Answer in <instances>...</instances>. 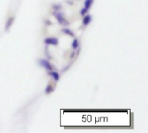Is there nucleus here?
Listing matches in <instances>:
<instances>
[{
  "label": "nucleus",
  "instance_id": "6e6552de",
  "mask_svg": "<svg viewBox=\"0 0 148 133\" xmlns=\"http://www.w3.org/2000/svg\"><path fill=\"white\" fill-rule=\"evenodd\" d=\"M62 32H63V33H65L66 35H69V36H74V35H74V33H73L69 29H67V28L62 29Z\"/></svg>",
  "mask_w": 148,
  "mask_h": 133
},
{
  "label": "nucleus",
  "instance_id": "1a4fd4ad",
  "mask_svg": "<svg viewBox=\"0 0 148 133\" xmlns=\"http://www.w3.org/2000/svg\"><path fill=\"white\" fill-rule=\"evenodd\" d=\"M54 91V87L50 85V84H49L48 86H47V87L45 88V93H52Z\"/></svg>",
  "mask_w": 148,
  "mask_h": 133
},
{
  "label": "nucleus",
  "instance_id": "0eeeda50",
  "mask_svg": "<svg viewBox=\"0 0 148 133\" xmlns=\"http://www.w3.org/2000/svg\"><path fill=\"white\" fill-rule=\"evenodd\" d=\"M13 21H14V18H13V17H10V18L7 20V22H6V25H5L6 30H8V29L10 28L11 24L13 23Z\"/></svg>",
  "mask_w": 148,
  "mask_h": 133
},
{
  "label": "nucleus",
  "instance_id": "7ed1b4c3",
  "mask_svg": "<svg viewBox=\"0 0 148 133\" xmlns=\"http://www.w3.org/2000/svg\"><path fill=\"white\" fill-rule=\"evenodd\" d=\"M44 43L47 45H57L58 39L55 38V37H48L44 40Z\"/></svg>",
  "mask_w": 148,
  "mask_h": 133
},
{
  "label": "nucleus",
  "instance_id": "f257e3e1",
  "mask_svg": "<svg viewBox=\"0 0 148 133\" xmlns=\"http://www.w3.org/2000/svg\"><path fill=\"white\" fill-rule=\"evenodd\" d=\"M54 16H55V17L56 18V20L58 21V23H59L60 24H62V25H68V24H69V22L64 18L63 15H62L61 12H59V11H55V12H54Z\"/></svg>",
  "mask_w": 148,
  "mask_h": 133
},
{
  "label": "nucleus",
  "instance_id": "f8f14e48",
  "mask_svg": "<svg viewBox=\"0 0 148 133\" xmlns=\"http://www.w3.org/2000/svg\"><path fill=\"white\" fill-rule=\"evenodd\" d=\"M46 23L47 24H51V23H49V21H46Z\"/></svg>",
  "mask_w": 148,
  "mask_h": 133
},
{
  "label": "nucleus",
  "instance_id": "9b49d317",
  "mask_svg": "<svg viewBox=\"0 0 148 133\" xmlns=\"http://www.w3.org/2000/svg\"><path fill=\"white\" fill-rule=\"evenodd\" d=\"M54 8H55V10H60V9H61V5H55V6H54Z\"/></svg>",
  "mask_w": 148,
  "mask_h": 133
},
{
  "label": "nucleus",
  "instance_id": "ddd939ff",
  "mask_svg": "<svg viewBox=\"0 0 148 133\" xmlns=\"http://www.w3.org/2000/svg\"><path fill=\"white\" fill-rule=\"evenodd\" d=\"M74 55H75V53L71 54V58H73V57H74Z\"/></svg>",
  "mask_w": 148,
  "mask_h": 133
},
{
  "label": "nucleus",
  "instance_id": "f03ea898",
  "mask_svg": "<svg viewBox=\"0 0 148 133\" xmlns=\"http://www.w3.org/2000/svg\"><path fill=\"white\" fill-rule=\"evenodd\" d=\"M39 64H40L42 68H44L45 69H47V70H49V71H52V70H53L52 65H51V64L49 63V61H48L47 60H44V59L40 60V61H39Z\"/></svg>",
  "mask_w": 148,
  "mask_h": 133
},
{
  "label": "nucleus",
  "instance_id": "20e7f679",
  "mask_svg": "<svg viewBox=\"0 0 148 133\" xmlns=\"http://www.w3.org/2000/svg\"><path fill=\"white\" fill-rule=\"evenodd\" d=\"M49 74L56 80V81H57V80H59V78H60V76H59V74L58 73H56V72H55V71H49Z\"/></svg>",
  "mask_w": 148,
  "mask_h": 133
},
{
  "label": "nucleus",
  "instance_id": "423d86ee",
  "mask_svg": "<svg viewBox=\"0 0 148 133\" xmlns=\"http://www.w3.org/2000/svg\"><path fill=\"white\" fill-rule=\"evenodd\" d=\"M93 2H94V0H86L85 1V3H84V9L86 10H88V9L91 7Z\"/></svg>",
  "mask_w": 148,
  "mask_h": 133
},
{
  "label": "nucleus",
  "instance_id": "9d476101",
  "mask_svg": "<svg viewBox=\"0 0 148 133\" xmlns=\"http://www.w3.org/2000/svg\"><path fill=\"white\" fill-rule=\"evenodd\" d=\"M78 47H79V41L77 39H75L72 42V48L73 49H77Z\"/></svg>",
  "mask_w": 148,
  "mask_h": 133
},
{
  "label": "nucleus",
  "instance_id": "39448f33",
  "mask_svg": "<svg viewBox=\"0 0 148 133\" xmlns=\"http://www.w3.org/2000/svg\"><path fill=\"white\" fill-rule=\"evenodd\" d=\"M91 16L90 15H85V16H84V18H83V25H88V24H89L90 23V22H91Z\"/></svg>",
  "mask_w": 148,
  "mask_h": 133
}]
</instances>
